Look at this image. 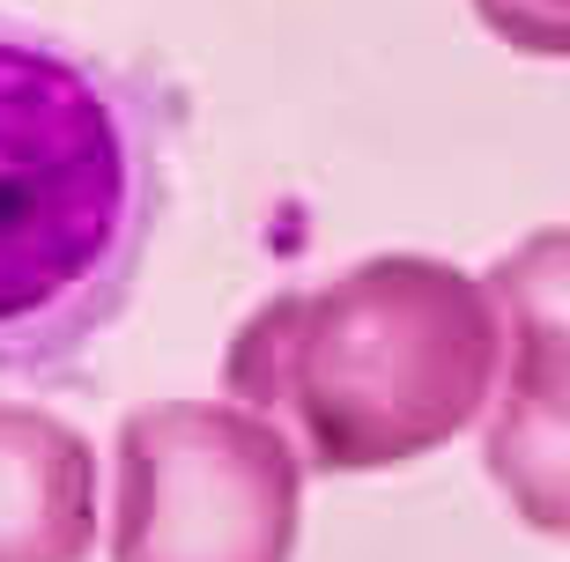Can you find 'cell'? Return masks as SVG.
Returning a JSON list of instances; mask_svg holds the SVG:
<instances>
[{
    "label": "cell",
    "mask_w": 570,
    "mask_h": 562,
    "mask_svg": "<svg viewBox=\"0 0 570 562\" xmlns=\"http://www.w3.org/2000/svg\"><path fill=\"white\" fill-rule=\"evenodd\" d=\"M89 525V452L60 422L0 407V562H75Z\"/></svg>",
    "instance_id": "cell-5"
},
{
    "label": "cell",
    "mask_w": 570,
    "mask_h": 562,
    "mask_svg": "<svg viewBox=\"0 0 570 562\" xmlns=\"http://www.w3.org/2000/svg\"><path fill=\"white\" fill-rule=\"evenodd\" d=\"M164 193V89L0 8V377H82L134 304Z\"/></svg>",
    "instance_id": "cell-1"
},
{
    "label": "cell",
    "mask_w": 570,
    "mask_h": 562,
    "mask_svg": "<svg viewBox=\"0 0 570 562\" xmlns=\"http://www.w3.org/2000/svg\"><path fill=\"white\" fill-rule=\"evenodd\" d=\"M489 38L533 60H570V0H474Z\"/></svg>",
    "instance_id": "cell-6"
},
{
    "label": "cell",
    "mask_w": 570,
    "mask_h": 562,
    "mask_svg": "<svg viewBox=\"0 0 570 562\" xmlns=\"http://www.w3.org/2000/svg\"><path fill=\"white\" fill-rule=\"evenodd\" d=\"M489 289L423 252H385L326 289L275 296L230 341V393L275 415L318 474L438 452L489 407Z\"/></svg>",
    "instance_id": "cell-2"
},
{
    "label": "cell",
    "mask_w": 570,
    "mask_h": 562,
    "mask_svg": "<svg viewBox=\"0 0 570 562\" xmlns=\"http://www.w3.org/2000/svg\"><path fill=\"white\" fill-rule=\"evenodd\" d=\"M497 371L482 466L533 533L570 541V223L533 229L489 267Z\"/></svg>",
    "instance_id": "cell-4"
},
{
    "label": "cell",
    "mask_w": 570,
    "mask_h": 562,
    "mask_svg": "<svg viewBox=\"0 0 570 562\" xmlns=\"http://www.w3.org/2000/svg\"><path fill=\"white\" fill-rule=\"evenodd\" d=\"M296 459L267 422L148 407L127 422L119 562H289Z\"/></svg>",
    "instance_id": "cell-3"
}]
</instances>
